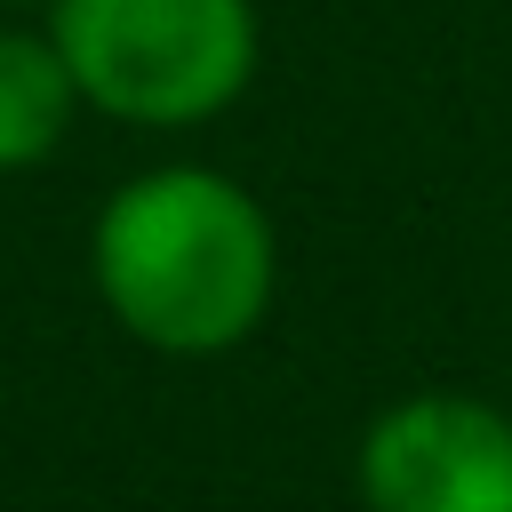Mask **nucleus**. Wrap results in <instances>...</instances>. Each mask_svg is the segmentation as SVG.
<instances>
[{
    "instance_id": "nucleus-1",
    "label": "nucleus",
    "mask_w": 512,
    "mask_h": 512,
    "mask_svg": "<svg viewBox=\"0 0 512 512\" xmlns=\"http://www.w3.org/2000/svg\"><path fill=\"white\" fill-rule=\"evenodd\" d=\"M88 280L136 344L168 360H216L264 328L280 288V240L248 184L176 160L128 176L96 208Z\"/></svg>"
},
{
    "instance_id": "nucleus-2",
    "label": "nucleus",
    "mask_w": 512,
    "mask_h": 512,
    "mask_svg": "<svg viewBox=\"0 0 512 512\" xmlns=\"http://www.w3.org/2000/svg\"><path fill=\"white\" fill-rule=\"evenodd\" d=\"M48 40L128 128H200L256 80V0H48Z\"/></svg>"
},
{
    "instance_id": "nucleus-3",
    "label": "nucleus",
    "mask_w": 512,
    "mask_h": 512,
    "mask_svg": "<svg viewBox=\"0 0 512 512\" xmlns=\"http://www.w3.org/2000/svg\"><path fill=\"white\" fill-rule=\"evenodd\" d=\"M360 512H512V408L480 392H408L352 448Z\"/></svg>"
},
{
    "instance_id": "nucleus-4",
    "label": "nucleus",
    "mask_w": 512,
    "mask_h": 512,
    "mask_svg": "<svg viewBox=\"0 0 512 512\" xmlns=\"http://www.w3.org/2000/svg\"><path fill=\"white\" fill-rule=\"evenodd\" d=\"M80 112V88L48 32H0V176L48 160Z\"/></svg>"
}]
</instances>
